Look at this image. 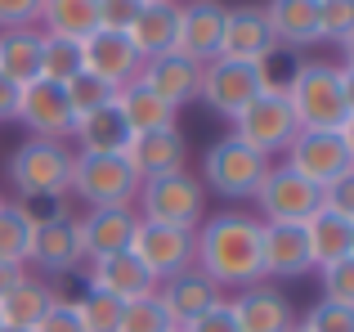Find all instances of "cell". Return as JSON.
<instances>
[{"instance_id":"7402d4cb","label":"cell","mask_w":354,"mask_h":332,"mask_svg":"<svg viewBox=\"0 0 354 332\" xmlns=\"http://www.w3.org/2000/svg\"><path fill=\"white\" fill-rule=\"evenodd\" d=\"M278 50L274 32L265 23L260 5H242L225 14V32H220V59H238V63H260Z\"/></svg>"},{"instance_id":"836d02e7","label":"cell","mask_w":354,"mask_h":332,"mask_svg":"<svg viewBox=\"0 0 354 332\" xmlns=\"http://www.w3.org/2000/svg\"><path fill=\"white\" fill-rule=\"evenodd\" d=\"M63 95H68L72 117L81 122V117H90V113H99V108H108V104H113V95H117V90L108 86V81H99L95 72H86V68H81L77 77H68V81H63Z\"/></svg>"},{"instance_id":"d6986e66","label":"cell","mask_w":354,"mask_h":332,"mask_svg":"<svg viewBox=\"0 0 354 332\" xmlns=\"http://www.w3.org/2000/svg\"><path fill=\"white\" fill-rule=\"evenodd\" d=\"M27 265H36L41 274H81L86 270V252H81V234H77V216L54 220L45 229H32L27 243Z\"/></svg>"},{"instance_id":"681fc988","label":"cell","mask_w":354,"mask_h":332,"mask_svg":"<svg viewBox=\"0 0 354 332\" xmlns=\"http://www.w3.org/2000/svg\"><path fill=\"white\" fill-rule=\"evenodd\" d=\"M139 5H148V0H139Z\"/></svg>"},{"instance_id":"277c9868","label":"cell","mask_w":354,"mask_h":332,"mask_svg":"<svg viewBox=\"0 0 354 332\" xmlns=\"http://www.w3.org/2000/svg\"><path fill=\"white\" fill-rule=\"evenodd\" d=\"M269 166H274V162H269L265 153H256L251 144H242L238 135L229 131V135H220V140L207 149L198 180L207 184V189H216L220 198L247 202V198H256V184L265 180Z\"/></svg>"},{"instance_id":"d6a6232c","label":"cell","mask_w":354,"mask_h":332,"mask_svg":"<svg viewBox=\"0 0 354 332\" xmlns=\"http://www.w3.org/2000/svg\"><path fill=\"white\" fill-rule=\"evenodd\" d=\"M77 72H81V41H63V36L41 32V68H36V77L63 86V81L77 77Z\"/></svg>"},{"instance_id":"6da1fadb","label":"cell","mask_w":354,"mask_h":332,"mask_svg":"<svg viewBox=\"0 0 354 332\" xmlns=\"http://www.w3.org/2000/svg\"><path fill=\"white\" fill-rule=\"evenodd\" d=\"M193 265L220 292H238L265 279L260 265V220L242 211H220L193 229Z\"/></svg>"},{"instance_id":"ffe728a7","label":"cell","mask_w":354,"mask_h":332,"mask_svg":"<svg viewBox=\"0 0 354 332\" xmlns=\"http://www.w3.org/2000/svg\"><path fill=\"white\" fill-rule=\"evenodd\" d=\"M157 301H162V310L171 315V324L184 328V324H193L198 315H207L211 306H220L225 292H220L198 265H189V270L171 274L166 283H157Z\"/></svg>"},{"instance_id":"9a60e30c","label":"cell","mask_w":354,"mask_h":332,"mask_svg":"<svg viewBox=\"0 0 354 332\" xmlns=\"http://www.w3.org/2000/svg\"><path fill=\"white\" fill-rule=\"evenodd\" d=\"M260 265H265L269 283H296L314 270L310 247H305V229L301 225H265L260 220Z\"/></svg>"},{"instance_id":"c3c4849f","label":"cell","mask_w":354,"mask_h":332,"mask_svg":"<svg viewBox=\"0 0 354 332\" xmlns=\"http://www.w3.org/2000/svg\"><path fill=\"white\" fill-rule=\"evenodd\" d=\"M0 332H23V328H0Z\"/></svg>"},{"instance_id":"bcb514c9","label":"cell","mask_w":354,"mask_h":332,"mask_svg":"<svg viewBox=\"0 0 354 332\" xmlns=\"http://www.w3.org/2000/svg\"><path fill=\"white\" fill-rule=\"evenodd\" d=\"M18 95H23V86L9 81V77H0V126L18 117Z\"/></svg>"},{"instance_id":"8fae6325","label":"cell","mask_w":354,"mask_h":332,"mask_svg":"<svg viewBox=\"0 0 354 332\" xmlns=\"http://www.w3.org/2000/svg\"><path fill=\"white\" fill-rule=\"evenodd\" d=\"M130 256L153 274V283H166L171 274L193 265V234L189 229H171V225H153L139 220L135 238H130Z\"/></svg>"},{"instance_id":"1f68e13d","label":"cell","mask_w":354,"mask_h":332,"mask_svg":"<svg viewBox=\"0 0 354 332\" xmlns=\"http://www.w3.org/2000/svg\"><path fill=\"white\" fill-rule=\"evenodd\" d=\"M68 301H72V310H77V319H81L86 332H117L121 306H126L113 292H99V288H81L77 297H68Z\"/></svg>"},{"instance_id":"4fadbf2b","label":"cell","mask_w":354,"mask_h":332,"mask_svg":"<svg viewBox=\"0 0 354 332\" xmlns=\"http://www.w3.org/2000/svg\"><path fill=\"white\" fill-rule=\"evenodd\" d=\"M225 301L238 319V332H292L296 328L292 297L269 279L251 283V288H238L234 297H225Z\"/></svg>"},{"instance_id":"b9f144b4","label":"cell","mask_w":354,"mask_h":332,"mask_svg":"<svg viewBox=\"0 0 354 332\" xmlns=\"http://www.w3.org/2000/svg\"><path fill=\"white\" fill-rule=\"evenodd\" d=\"M32 332H86V328H81V319H77V310H72V301L59 297L41 319H36Z\"/></svg>"},{"instance_id":"3957f363","label":"cell","mask_w":354,"mask_h":332,"mask_svg":"<svg viewBox=\"0 0 354 332\" xmlns=\"http://www.w3.org/2000/svg\"><path fill=\"white\" fill-rule=\"evenodd\" d=\"M135 216L193 234L207 220V184L193 171H171V175H157V180H144L135 193Z\"/></svg>"},{"instance_id":"83f0119b","label":"cell","mask_w":354,"mask_h":332,"mask_svg":"<svg viewBox=\"0 0 354 332\" xmlns=\"http://www.w3.org/2000/svg\"><path fill=\"white\" fill-rule=\"evenodd\" d=\"M301 229H305V247H310L314 270L354 256V220L350 216H337V211H314Z\"/></svg>"},{"instance_id":"7bdbcfd3","label":"cell","mask_w":354,"mask_h":332,"mask_svg":"<svg viewBox=\"0 0 354 332\" xmlns=\"http://www.w3.org/2000/svg\"><path fill=\"white\" fill-rule=\"evenodd\" d=\"M41 5L45 0H0V32H9V27H36L41 23Z\"/></svg>"},{"instance_id":"ab89813d","label":"cell","mask_w":354,"mask_h":332,"mask_svg":"<svg viewBox=\"0 0 354 332\" xmlns=\"http://www.w3.org/2000/svg\"><path fill=\"white\" fill-rule=\"evenodd\" d=\"M319 283H323V297L319 301H337V306H354V256L346 261H332L319 270Z\"/></svg>"},{"instance_id":"f35d334b","label":"cell","mask_w":354,"mask_h":332,"mask_svg":"<svg viewBox=\"0 0 354 332\" xmlns=\"http://www.w3.org/2000/svg\"><path fill=\"white\" fill-rule=\"evenodd\" d=\"M301 332H354V306H337V301H314L305 319H296Z\"/></svg>"},{"instance_id":"cb8c5ba5","label":"cell","mask_w":354,"mask_h":332,"mask_svg":"<svg viewBox=\"0 0 354 332\" xmlns=\"http://www.w3.org/2000/svg\"><path fill=\"white\" fill-rule=\"evenodd\" d=\"M175 27H180V0H148L126 27V41L135 45L139 59H157V54L175 50Z\"/></svg>"},{"instance_id":"74e56055","label":"cell","mask_w":354,"mask_h":332,"mask_svg":"<svg viewBox=\"0 0 354 332\" xmlns=\"http://www.w3.org/2000/svg\"><path fill=\"white\" fill-rule=\"evenodd\" d=\"M319 41H337L350 50L354 41V0H319Z\"/></svg>"},{"instance_id":"f907efd6","label":"cell","mask_w":354,"mask_h":332,"mask_svg":"<svg viewBox=\"0 0 354 332\" xmlns=\"http://www.w3.org/2000/svg\"><path fill=\"white\" fill-rule=\"evenodd\" d=\"M292 332H301V328H292Z\"/></svg>"},{"instance_id":"ee69618b","label":"cell","mask_w":354,"mask_h":332,"mask_svg":"<svg viewBox=\"0 0 354 332\" xmlns=\"http://www.w3.org/2000/svg\"><path fill=\"white\" fill-rule=\"evenodd\" d=\"M323 211H337V216L354 220V175H341V180L323 184Z\"/></svg>"},{"instance_id":"f1b7e54d","label":"cell","mask_w":354,"mask_h":332,"mask_svg":"<svg viewBox=\"0 0 354 332\" xmlns=\"http://www.w3.org/2000/svg\"><path fill=\"white\" fill-rule=\"evenodd\" d=\"M113 104H117V113L126 117V126H130V135H144V131H166V126H175V108L166 104V99H157L153 90L144 86V81H126V86L113 95Z\"/></svg>"},{"instance_id":"30bf717a","label":"cell","mask_w":354,"mask_h":332,"mask_svg":"<svg viewBox=\"0 0 354 332\" xmlns=\"http://www.w3.org/2000/svg\"><path fill=\"white\" fill-rule=\"evenodd\" d=\"M265 90L260 63H238V59H211L202 63V86H198V104H207L216 117H234L251 99Z\"/></svg>"},{"instance_id":"8992f818","label":"cell","mask_w":354,"mask_h":332,"mask_svg":"<svg viewBox=\"0 0 354 332\" xmlns=\"http://www.w3.org/2000/svg\"><path fill=\"white\" fill-rule=\"evenodd\" d=\"M283 166H292L319 189L341 175H354V131H296V140L283 149Z\"/></svg>"},{"instance_id":"4316f807","label":"cell","mask_w":354,"mask_h":332,"mask_svg":"<svg viewBox=\"0 0 354 332\" xmlns=\"http://www.w3.org/2000/svg\"><path fill=\"white\" fill-rule=\"evenodd\" d=\"M54 301H59V288H54L50 279H36V274L27 270L23 279H18L14 288L0 297V328H23V332H32L36 319H41Z\"/></svg>"},{"instance_id":"7a4b0ae2","label":"cell","mask_w":354,"mask_h":332,"mask_svg":"<svg viewBox=\"0 0 354 332\" xmlns=\"http://www.w3.org/2000/svg\"><path fill=\"white\" fill-rule=\"evenodd\" d=\"M283 95L301 131H354V77L346 59H301Z\"/></svg>"},{"instance_id":"7dc6e473","label":"cell","mask_w":354,"mask_h":332,"mask_svg":"<svg viewBox=\"0 0 354 332\" xmlns=\"http://www.w3.org/2000/svg\"><path fill=\"white\" fill-rule=\"evenodd\" d=\"M23 274H27V270H23V265H9V261H0V297H5V292H9V288H14V283H18V279H23Z\"/></svg>"},{"instance_id":"e575fe53","label":"cell","mask_w":354,"mask_h":332,"mask_svg":"<svg viewBox=\"0 0 354 332\" xmlns=\"http://www.w3.org/2000/svg\"><path fill=\"white\" fill-rule=\"evenodd\" d=\"M14 207L27 220V229H45L72 216V193H32V198H14Z\"/></svg>"},{"instance_id":"ba28073f","label":"cell","mask_w":354,"mask_h":332,"mask_svg":"<svg viewBox=\"0 0 354 332\" xmlns=\"http://www.w3.org/2000/svg\"><path fill=\"white\" fill-rule=\"evenodd\" d=\"M251 202L260 207L265 225H305L314 211H323V189L296 175L292 166H269Z\"/></svg>"},{"instance_id":"5bb4252c","label":"cell","mask_w":354,"mask_h":332,"mask_svg":"<svg viewBox=\"0 0 354 332\" xmlns=\"http://www.w3.org/2000/svg\"><path fill=\"white\" fill-rule=\"evenodd\" d=\"M229 5L220 0H180V27H175V54L193 63L220 59V32H225Z\"/></svg>"},{"instance_id":"4dcf8cb0","label":"cell","mask_w":354,"mask_h":332,"mask_svg":"<svg viewBox=\"0 0 354 332\" xmlns=\"http://www.w3.org/2000/svg\"><path fill=\"white\" fill-rule=\"evenodd\" d=\"M36 68H41V27L0 32V77L27 86V81H36Z\"/></svg>"},{"instance_id":"2e32d148","label":"cell","mask_w":354,"mask_h":332,"mask_svg":"<svg viewBox=\"0 0 354 332\" xmlns=\"http://www.w3.org/2000/svg\"><path fill=\"white\" fill-rule=\"evenodd\" d=\"M126 166L144 180H157V175H171V171H189V140H184L180 126H166V131H144L130 140V149L121 153Z\"/></svg>"},{"instance_id":"44dd1931","label":"cell","mask_w":354,"mask_h":332,"mask_svg":"<svg viewBox=\"0 0 354 332\" xmlns=\"http://www.w3.org/2000/svg\"><path fill=\"white\" fill-rule=\"evenodd\" d=\"M139 54H135V45L126 41V32H90L86 41H81V68L86 72H95L99 81H108L113 90H121L126 81H135L139 77Z\"/></svg>"},{"instance_id":"9c48e42d","label":"cell","mask_w":354,"mask_h":332,"mask_svg":"<svg viewBox=\"0 0 354 332\" xmlns=\"http://www.w3.org/2000/svg\"><path fill=\"white\" fill-rule=\"evenodd\" d=\"M296 131H301V126H296V117H292V104H287V95H278V90H260V95L234 117V135L242 144H251L256 153H265V158L283 153L287 144L296 140Z\"/></svg>"},{"instance_id":"f6af8a7d","label":"cell","mask_w":354,"mask_h":332,"mask_svg":"<svg viewBox=\"0 0 354 332\" xmlns=\"http://www.w3.org/2000/svg\"><path fill=\"white\" fill-rule=\"evenodd\" d=\"M180 332H238V319H234V310H229V301H220L207 315H198L193 324H184Z\"/></svg>"},{"instance_id":"e0dca14e","label":"cell","mask_w":354,"mask_h":332,"mask_svg":"<svg viewBox=\"0 0 354 332\" xmlns=\"http://www.w3.org/2000/svg\"><path fill=\"white\" fill-rule=\"evenodd\" d=\"M135 207H90L86 216H77V234H81V252L90 261H104V256L130 252V238H135Z\"/></svg>"},{"instance_id":"f5cc1de1","label":"cell","mask_w":354,"mask_h":332,"mask_svg":"<svg viewBox=\"0 0 354 332\" xmlns=\"http://www.w3.org/2000/svg\"><path fill=\"white\" fill-rule=\"evenodd\" d=\"M0 202H5V198H0Z\"/></svg>"},{"instance_id":"5b68a950","label":"cell","mask_w":354,"mask_h":332,"mask_svg":"<svg viewBox=\"0 0 354 332\" xmlns=\"http://www.w3.org/2000/svg\"><path fill=\"white\" fill-rule=\"evenodd\" d=\"M72 175V149L63 140H32L27 135L5 162V180L14 184L18 198L32 193H68Z\"/></svg>"},{"instance_id":"60d3db41","label":"cell","mask_w":354,"mask_h":332,"mask_svg":"<svg viewBox=\"0 0 354 332\" xmlns=\"http://www.w3.org/2000/svg\"><path fill=\"white\" fill-rule=\"evenodd\" d=\"M95 9H99V27L104 32H126L139 14V0H95Z\"/></svg>"},{"instance_id":"f546056e","label":"cell","mask_w":354,"mask_h":332,"mask_svg":"<svg viewBox=\"0 0 354 332\" xmlns=\"http://www.w3.org/2000/svg\"><path fill=\"white\" fill-rule=\"evenodd\" d=\"M36 27H41L45 36L86 41L90 32H99V9H95V0H45Z\"/></svg>"},{"instance_id":"8d00e7d4","label":"cell","mask_w":354,"mask_h":332,"mask_svg":"<svg viewBox=\"0 0 354 332\" xmlns=\"http://www.w3.org/2000/svg\"><path fill=\"white\" fill-rule=\"evenodd\" d=\"M171 315L162 310V301H157V292L153 297H139V301H126L121 306V324L117 332H171Z\"/></svg>"},{"instance_id":"816d5d0a","label":"cell","mask_w":354,"mask_h":332,"mask_svg":"<svg viewBox=\"0 0 354 332\" xmlns=\"http://www.w3.org/2000/svg\"><path fill=\"white\" fill-rule=\"evenodd\" d=\"M171 332H180V328H171Z\"/></svg>"},{"instance_id":"d4e9b609","label":"cell","mask_w":354,"mask_h":332,"mask_svg":"<svg viewBox=\"0 0 354 332\" xmlns=\"http://www.w3.org/2000/svg\"><path fill=\"white\" fill-rule=\"evenodd\" d=\"M260 9L283 50H305L319 41V0H265Z\"/></svg>"},{"instance_id":"7c38bea8","label":"cell","mask_w":354,"mask_h":332,"mask_svg":"<svg viewBox=\"0 0 354 332\" xmlns=\"http://www.w3.org/2000/svg\"><path fill=\"white\" fill-rule=\"evenodd\" d=\"M14 122H23L32 140H63V144H68L77 117H72V108H68L63 86L36 77V81H27L23 95H18V117H14Z\"/></svg>"},{"instance_id":"ac0fdd59","label":"cell","mask_w":354,"mask_h":332,"mask_svg":"<svg viewBox=\"0 0 354 332\" xmlns=\"http://www.w3.org/2000/svg\"><path fill=\"white\" fill-rule=\"evenodd\" d=\"M139 81H144L157 99H166V104L180 113V108L198 104L202 63H193V59H184V54L166 50V54H157V59H144V63H139Z\"/></svg>"},{"instance_id":"484cf974","label":"cell","mask_w":354,"mask_h":332,"mask_svg":"<svg viewBox=\"0 0 354 332\" xmlns=\"http://www.w3.org/2000/svg\"><path fill=\"white\" fill-rule=\"evenodd\" d=\"M130 126H126V117L117 113V104H108V108H99V113H90V117H81L77 126H72V140L68 144H77L72 153H99V158H121V153L130 149Z\"/></svg>"},{"instance_id":"d590c367","label":"cell","mask_w":354,"mask_h":332,"mask_svg":"<svg viewBox=\"0 0 354 332\" xmlns=\"http://www.w3.org/2000/svg\"><path fill=\"white\" fill-rule=\"evenodd\" d=\"M27 243H32L27 220L18 216L14 202H0V261L23 265V270H27Z\"/></svg>"},{"instance_id":"603a6c76","label":"cell","mask_w":354,"mask_h":332,"mask_svg":"<svg viewBox=\"0 0 354 332\" xmlns=\"http://www.w3.org/2000/svg\"><path fill=\"white\" fill-rule=\"evenodd\" d=\"M86 288H99V292H113L117 301H139V297H153L157 283L144 265L135 261L130 252H117V256H104V261H90L86 270Z\"/></svg>"},{"instance_id":"52a82bcc","label":"cell","mask_w":354,"mask_h":332,"mask_svg":"<svg viewBox=\"0 0 354 332\" xmlns=\"http://www.w3.org/2000/svg\"><path fill=\"white\" fill-rule=\"evenodd\" d=\"M68 193H77L86 207H135L139 175L126 158H99V153H72Z\"/></svg>"}]
</instances>
